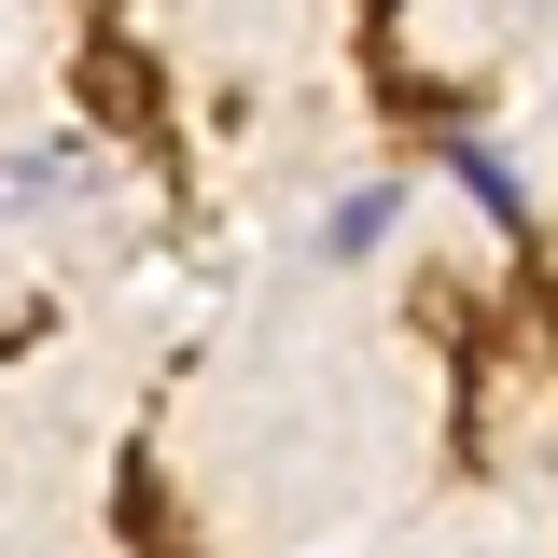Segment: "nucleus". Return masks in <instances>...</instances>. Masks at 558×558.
Listing matches in <instances>:
<instances>
[{"mask_svg":"<svg viewBox=\"0 0 558 558\" xmlns=\"http://www.w3.org/2000/svg\"><path fill=\"white\" fill-rule=\"evenodd\" d=\"M391 223H405V182H349L322 209V266H363V252H391Z\"/></svg>","mask_w":558,"mask_h":558,"instance_id":"nucleus-1","label":"nucleus"},{"mask_svg":"<svg viewBox=\"0 0 558 558\" xmlns=\"http://www.w3.org/2000/svg\"><path fill=\"white\" fill-rule=\"evenodd\" d=\"M57 196H84V154H70V140H28V154H0V209H57Z\"/></svg>","mask_w":558,"mask_h":558,"instance_id":"nucleus-2","label":"nucleus"},{"mask_svg":"<svg viewBox=\"0 0 558 558\" xmlns=\"http://www.w3.org/2000/svg\"><path fill=\"white\" fill-rule=\"evenodd\" d=\"M447 168H461V196H475V209H502V223L531 209V182H517V154H502V140H447Z\"/></svg>","mask_w":558,"mask_h":558,"instance_id":"nucleus-3","label":"nucleus"},{"mask_svg":"<svg viewBox=\"0 0 558 558\" xmlns=\"http://www.w3.org/2000/svg\"><path fill=\"white\" fill-rule=\"evenodd\" d=\"M502 14H545V0H502Z\"/></svg>","mask_w":558,"mask_h":558,"instance_id":"nucleus-4","label":"nucleus"}]
</instances>
